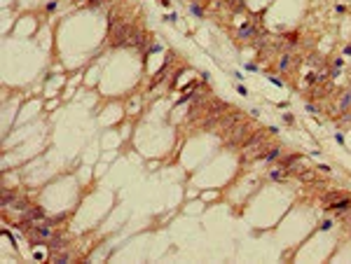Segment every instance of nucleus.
Listing matches in <instances>:
<instances>
[{
  "instance_id": "nucleus-1",
  "label": "nucleus",
  "mask_w": 351,
  "mask_h": 264,
  "mask_svg": "<svg viewBox=\"0 0 351 264\" xmlns=\"http://www.w3.org/2000/svg\"><path fill=\"white\" fill-rule=\"evenodd\" d=\"M349 103H351V94H346V96H344V101H342V108H346Z\"/></svg>"
},
{
  "instance_id": "nucleus-2",
  "label": "nucleus",
  "mask_w": 351,
  "mask_h": 264,
  "mask_svg": "<svg viewBox=\"0 0 351 264\" xmlns=\"http://www.w3.org/2000/svg\"><path fill=\"white\" fill-rule=\"evenodd\" d=\"M330 227H332V222H330V220H325V222H323V224H321V229H323V232H325V229H330Z\"/></svg>"
},
{
  "instance_id": "nucleus-3",
  "label": "nucleus",
  "mask_w": 351,
  "mask_h": 264,
  "mask_svg": "<svg viewBox=\"0 0 351 264\" xmlns=\"http://www.w3.org/2000/svg\"><path fill=\"white\" fill-rule=\"evenodd\" d=\"M272 178H274V180H276V178H283V173H281V171H272Z\"/></svg>"
},
{
  "instance_id": "nucleus-4",
  "label": "nucleus",
  "mask_w": 351,
  "mask_h": 264,
  "mask_svg": "<svg viewBox=\"0 0 351 264\" xmlns=\"http://www.w3.org/2000/svg\"><path fill=\"white\" fill-rule=\"evenodd\" d=\"M192 14H197V16H201V9H199L197 5H192Z\"/></svg>"
},
{
  "instance_id": "nucleus-5",
  "label": "nucleus",
  "mask_w": 351,
  "mask_h": 264,
  "mask_svg": "<svg viewBox=\"0 0 351 264\" xmlns=\"http://www.w3.org/2000/svg\"><path fill=\"white\" fill-rule=\"evenodd\" d=\"M276 157H278V150H274V152H269V154H267V159H276Z\"/></svg>"
},
{
  "instance_id": "nucleus-6",
  "label": "nucleus",
  "mask_w": 351,
  "mask_h": 264,
  "mask_svg": "<svg viewBox=\"0 0 351 264\" xmlns=\"http://www.w3.org/2000/svg\"><path fill=\"white\" fill-rule=\"evenodd\" d=\"M344 54H346V56H351V45H349V47L344 49Z\"/></svg>"
}]
</instances>
